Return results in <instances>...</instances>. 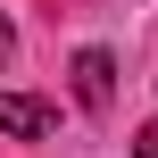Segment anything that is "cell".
<instances>
[{"label":"cell","instance_id":"cell-1","mask_svg":"<svg viewBox=\"0 0 158 158\" xmlns=\"http://www.w3.org/2000/svg\"><path fill=\"white\" fill-rule=\"evenodd\" d=\"M75 100H83V108H108V100H117V58H108V50H83V58H75Z\"/></svg>","mask_w":158,"mask_h":158},{"label":"cell","instance_id":"cell-2","mask_svg":"<svg viewBox=\"0 0 158 158\" xmlns=\"http://www.w3.org/2000/svg\"><path fill=\"white\" fill-rule=\"evenodd\" d=\"M58 117L42 108V100H25V92H0V133H25V142H42Z\"/></svg>","mask_w":158,"mask_h":158},{"label":"cell","instance_id":"cell-3","mask_svg":"<svg viewBox=\"0 0 158 158\" xmlns=\"http://www.w3.org/2000/svg\"><path fill=\"white\" fill-rule=\"evenodd\" d=\"M133 158H158V125H142V133H133Z\"/></svg>","mask_w":158,"mask_h":158},{"label":"cell","instance_id":"cell-4","mask_svg":"<svg viewBox=\"0 0 158 158\" xmlns=\"http://www.w3.org/2000/svg\"><path fill=\"white\" fill-rule=\"evenodd\" d=\"M8 50H17V33H8V17H0V58H8Z\"/></svg>","mask_w":158,"mask_h":158}]
</instances>
